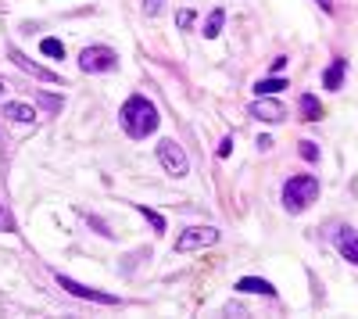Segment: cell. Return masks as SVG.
Listing matches in <instances>:
<instances>
[{
  "label": "cell",
  "mask_w": 358,
  "mask_h": 319,
  "mask_svg": "<svg viewBox=\"0 0 358 319\" xmlns=\"http://www.w3.org/2000/svg\"><path fill=\"white\" fill-rule=\"evenodd\" d=\"M122 129H126L133 140L151 136V133L158 129V108L147 101V97L133 94V97L122 104Z\"/></svg>",
  "instance_id": "obj_1"
},
{
  "label": "cell",
  "mask_w": 358,
  "mask_h": 319,
  "mask_svg": "<svg viewBox=\"0 0 358 319\" xmlns=\"http://www.w3.org/2000/svg\"><path fill=\"white\" fill-rule=\"evenodd\" d=\"M315 197H319V180H315V176H290V180L283 183V208H287L290 215L305 212Z\"/></svg>",
  "instance_id": "obj_2"
},
{
  "label": "cell",
  "mask_w": 358,
  "mask_h": 319,
  "mask_svg": "<svg viewBox=\"0 0 358 319\" xmlns=\"http://www.w3.org/2000/svg\"><path fill=\"white\" fill-rule=\"evenodd\" d=\"M158 162H162V169L169 172V176H176V180H183L187 172H190V158H187V151L179 148L176 140H158Z\"/></svg>",
  "instance_id": "obj_3"
},
{
  "label": "cell",
  "mask_w": 358,
  "mask_h": 319,
  "mask_svg": "<svg viewBox=\"0 0 358 319\" xmlns=\"http://www.w3.org/2000/svg\"><path fill=\"white\" fill-rule=\"evenodd\" d=\"M215 241H219V229H215V226H190V229H183V234H179L176 251H179V255L201 251V248H212Z\"/></svg>",
  "instance_id": "obj_4"
},
{
  "label": "cell",
  "mask_w": 358,
  "mask_h": 319,
  "mask_svg": "<svg viewBox=\"0 0 358 319\" xmlns=\"http://www.w3.org/2000/svg\"><path fill=\"white\" fill-rule=\"evenodd\" d=\"M54 280H57V287H65V295H72V298L97 302V305H118V298H115V295L94 291V287H86V283H79V280H72V276H65V273H54Z\"/></svg>",
  "instance_id": "obj_5"
},
{
  "label": "cell",
  "mask_w": 358,
  "mask_h": 319,
  "mask_svg": "<svg viewBox=\"0 0 358 319\" xmlns=\"http://www.w3.org/2000/svg\"><path fill=\"white\" fill-rule=\"evenodd\" d=\"M118 65V54L111 47H86L79 54V69L83 72H111Z\"/></svg>",
  "instance_id": "obj_6"
},
{
  "label": "cell",
  "mask_w": 358,
  "mask_h": 319,
  "mask_svg": "<svg viewBox=\"0 0 358 319\" xmlns=\"http://www.w3.org/2000/svg\"><path fill=\"white\" fill-rule=\"evenodd\" d=\"M248 115H251V119H258V122H283L287 119V108L280 101H273V97H258V101H251Z\"/></svg>",
  "instance_id": "obj_7"
},
{
  "label": "cell",
  "mask_w": 358,
  "mask_h": 319,
  "mask_svg": "<svg viewBox=\"0 0 358 319\" xmlns=\"http://www.w3.org/2000/svg\"><path fill=\"white\" fill-rule=\"evenodd\" d=\"M8 57H11V62L22 69V72H29V76H36L40 83H50V86H62V76H57V72H50V69H43V65H36V62H29V57L22 54V50H8Z\"/></svg>",
  "instance_id": "obj_8"
},
{
  "label": "cell",
  "mask_w": 358,
  "mask_h": 319,
  "mask_svg": "<svg viewBox=\"0 0 358 319\" xmlns=\"http://www.w3.org/2000/svg\"><path fill=\"white\" fill-rule=\"evenodd\" d=\"M334 241H337V251L348 258V262L358 266V229L355 226H341L337 234H334Z\"/></svg>",
  "instance_id": "obj_9"
},
{
  "label": "cell",
  "mask_w": 358,
  "mask_h": 319,
  "mask_svg": "<svg viewBox=\"0 0 358 319\" xmlns=\"http://www.w3.org/2000/svg\"><path fill=\"white\" fill-rule=\"evenodd\" d=\"M236 291H248V295H265V298H276V287L262 280V276H244V280H236Z\"/></svg>",
  "instance_id": "obj_10"
},
{
  "label": "cell",
  "mask_w": 358,
  "mask_h": 319,
  "mask_svg": "<svg viewBox=\"0 0 358 319\" xmlns=\"http://www.w3.org/2000/svg\"><path fill=\"white\" fill-rule=\"evenodd\" d=\"M4 115L8 119H15V122H36V108H29V104H18V101H8L4 104Z\"/></svg>",
  "instance_id": "obj_11"
},
{
  "label": "cell",
  "mask_w": 358,
  "mask_h": 319,
  "mask_svg": "<svg viewBox=\"0 0 358 319\" xmlns=\"http://www.w3.org/2000/svg\"><path fill=\"white\" fill-rule=\"evenodd\" d=\"M344 69H348V62H344V57H334V65L326 69V76H322V83H326V90H341V79H344Z\"/></svg>",
  "instance_id": "obj_12"
},
{
  "label": "cell",
  "mask_w": 358,
  "mask_h": 319,
  "mask_svg": "<svg viewBox=\"0 0 358 319\" xmlns=\"http://www.w3.org/2000/svg\"><path fill=\"white\" fill-rule=\"evenodd\" d=\"M222 22H226V11H222V8H215L212 15H208L204 29H201V33H204V40H215V36L222 33Z\"/></svg>",
  "instance_id": "obj_13"
},
{
  "label": "cell",
  "mask_w": 358,
  "mask_h": 319,
  "mask_svg": "<svg viewBox=\"0 0 358 319\" xmlns=\"http://www.w3.org/2000/svg\"><path fill=\"white\" fill-rule=\"evenodd\" d=\"M301 115H305L308 122H319L322 119V104H319L315 94H301Z\"/></svg>",
  "instance_id": "obj_14"
},
{
  "label": "cell",
  "mask_w": 358,
  "mask_h": 319,
  "mask_svg": "<svg viewBox=\"0 0 358 319\" xmlns=\"http://www.w3.org/2000/svg\"><path fill=\"white\" fill-rule=\"evenodd\" d=\"M283 86H290V83L276 76V79H258V83H255V90H258V97H273V94L283 90Z\"/></svg>",
  "instance_id": "obj_15"
},
{
  "label": "cell",
  "mask_w": 358,
  "mask_h": 319,
  "mask_svg": "<svg viewBox=\"0 0 358 319\" xmlns=\"http://www.w3.org/2000/svg\"><path fill=\"white\" fill-rule=\"evenodd\" d=\"M136 208H140V215H143L147 222L155 226V234H162V229H165V219H162V212H155V208H147V205H136Z\"/></svg>",
  "instance_id": "obj_16"
},
{
  "label": "cell",
  "mask_w": 358,
  "mask_h": 319,
  "mask_svg": "<svg viewBox=\"0 0 358 319\" xmlns=\"http://www.w3.org/2000/svg\"><path fill=\"white\" fill-rule=\"evenodd\" d=\"M40 50H43L47 57H65V43H62V40H54V36H47V40L40 43Z\"/></svg>",
  "instance_id": "obj_17"
},
{
  "label": "cell",
  "mask_w": 358,
  "mask_h": 319,
  "mask_svg": "<svg viewBox=\"0 0 358 319\" xmlns=\"http://www.w3.org/2000/svg\"><path fill=\"white\" fill-rule=\"evenodd\" d=\"M162 8H165V0H143V15H147V18H158Z\"/></svg>",
  "instance_id": "obj_18"
},
{
  "label": "cell",
  "mask_w": 358,
  "mask_h": 319,
  "mask_svg": "<svg viewBox=\"0 0 358 319\" xmlns=\"http://www.w3.org/2000/svg\"><path fill=\"white\" fill-rule=\"evenodd\" d=\"M11 229H15V219H11V212L4 205H0V234H11Z\"/></svg>",
  "instance_id": "obj_19"
},
{
  "label": "cell",
  "mask_w": 358,
  "mask_h": 319,
  "mask_svg": "<svg viewBox=\"0 0 358 319\" xmlns=\"http://www.w3.org/2000/svg\"><path fill=\"white\" fill-rule=\"evenodd\" d=\"M301 158H305V162H315V158H319V148H315L312 140H301Z\"/></svg>",
  "instance_id": "obj_20"
},
{
  "label": "cell",
  "mask_w": 358,
  "mask_h": 319,
  "mask_svg": "<svg viewBox=\"0 0 358 319\" xmlns=\"http://www.w3.org/2000/svg\"><path fill=\"white\" fill-rule=\"evenodd\" d=\"M229 151H233V136H222L219 140V158H229Z\"/></svg>",
  "instance_id": "obj_21"
},
{
  "label": "cell",
  "mask_w": 358,
  "mask_h": 319,
  "mask_svg": "<svg viewBox=\"0 0 358 319\" xmlns=\"http://www.w3.org/2000/svg\"><path fill=\"white\" fill-rule=\"evenodd\" d=\"M176 25H183V29L194 25V11H179V15H176Z\"/></svg>",
  "instance_id": "obj_22"
},
{
  "label": "cell",
  "mask_w": 358,
  "mask_h": 319,
  "mask_svg": "<svg viewBox=\"0 0 358 319\" xmlns=\"http://www.w3.org/2000/svg\"><path fill=\"white\" fill-rule=\"evenodd\" d=\"M319 8L322 11H334V0H319Z\"/></svg>",
  "instance_id": "obj_23"
},
{
  "label": "cell",
  "mask_w": 358,
  "mask_h": 319,
  "mask_svg": "<svg viewBox=\"0 0 358 319\" xmlns=\"http://www.w3.org/2000/svg\"><path fill=\"white\" fill-rule=\"evenodd\" d=\"M0 90H4V83H0Z\"/></svg>",
  "instance_id": "obj_24"
}]
</instances>
